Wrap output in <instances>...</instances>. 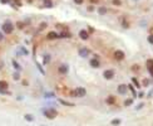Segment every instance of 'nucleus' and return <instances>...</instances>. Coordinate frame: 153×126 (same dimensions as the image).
Here are the masks:
<instances>
[{"label":"nucleus","instance_id":"393cba45","mask_svg":"<svg viewBox=\"0 0 153 126\" xmlns=\"http://www.w3.org/2000/svg\"><path fill=\"white\" fill-rule=\"evenodd\" d=\"M92 3H98V0H90Z\"/></svg>","mask_w":153,"mask_h":126},{"label":"nucleus","instance_id":"f03ea898","mask_svg":"<svg viewBox=\"0 0 153 126\" xmlns=\"http://www.w3.org/2000/svg\"><path fill=\"white\" fill-rule=\"evenodd\" d=\"M85 95H87V91H85V88H83V87H77L74 90V96L75 97H84Z\"/></svg>","mask_w":153,"mask_h":126},{"label":"nucleus","instance_id":"20e7f679","mask_svg":"<svg viewBox=\"0 0 153 126\" xmlns=\"http://www.w3.org/2000/svg\"><path fill=\"white\" fill-rule=\"evenodd\" d=\"M8 86H9V83L6 82V81H0V92L1 93H6L8 91Z\"/></svg>","mask_w":153,"mask_h":126},{"label":"nucleus","instance_id":"412c9836","mask_svg":"<svg viewBox=\"0 0 153 126\" xmlns=\"http://www.w3.org/2000/svg\"><path fill=\"white\" fill-rule=\"evenodd\" d=\"M148 42H149L151 44H153V35H149V37H148Z\"/></svg>","mask_w":153,"mask_h":126},{"label":"nucleus","instance_id":"2eb2a0df","mask_svg":"<svg viewBox=\"0 0 153 126\" xmlns=\"http://www.w3.org/2000/svg\"><path fill=\"white\" fill-rule=\"evenodd\" d=\"M112 3H113V5H115V6H121V5H122V1H121V0H112Z\"/></svg>","mask_w":153,"mask_h":126},{"label":"nucleus","instance_id":"5701e85b","mask_svg":"<svg viewBox=\"0 0 153 126\" xmlns=\"http://www.w3.org/2000/svg\"><path fill=\"white\" fill-rule=\"evenodd\" d=\"M49 61H50V57H49V56H47V57L44 58V62H45V63H48Z\"/></svg>","mask_w":153,"mask_h":126},{"label":"nucleus","instance_id":"aec40b11","mask_svg":"<svg viewBox=\"0 0 153 126\" xmlns=\"http://www.w3.org/2000/svg\"><path fill=\"white\" fill-rule=\"evenodd\" d=\"M60 102L63 103V105H67V106H73L72 103H68V102H65V101H63V100H60Z\"/></svg>","mask_w":153,"mask_h":126},{"label":"nucleus","instance_id":"4be33fe9","mask_svg":"<svg viewBox=\"0 0 153 126\" xmlns=\"http://www.w3.org/2000/svg\"><path fill=\"white\" fill-rule=\"evenodd\" d=\"M83 1H84V0H74V3H77V4H79V5L83 4Z\"/></svg>","mask_w":153,"mask_h":126},{"label":"nucleus","instance_id":"a878e982","mask_svg":"<svg viewBox=\"0 0 153 126\" xmlns=\"http://www.w3.org/2000/svg\"><path fill=\"white\" fill-rule=\"evenodd\" d=\"M1 1H3V3H5V1H10V0H1Z\"/></svg>","mask_w":153,"mask_h":126},{"label":"nucleus","instance_id":"f8f14e48","mask_svg":"<svg viewBox=\"0 0 153 126\" xmlns=\"http://www.w3.org/2000/svg\"><path fill=\"white\" fill-rule=\"evenodd\" d=\"M90 66H92L93 68H98L99 67V61H98V59H92V61H90Z\"/></svg>","mask_w":153,"mask_h":126},{"label":"nucleus","instance_id":"f3484780","mask_svg":"<svg viewBox=\"0 0 153 126\" xmlns=\"http://www.w3.org/2000/svg\"><path fill=\"white\" fill-rule=\"evenodd\" d=\"M99 13H100V15H103V14L107 13V10H105L104 8H99Z\"/></svg>","mask_w":153,"mask_h":126},{"label":"nucleus","instance_id":"dca6fc26","mask_svg":"<svg viewBox=\"0 0 153 126\" xmlns=\"http://www.w3.org/2000/svg\"><path fill=\"white\" fill-rule=\"evenodd\" d=\"M132 81H133V83L136 85V87H137V88H139V87H141V85H139V82L137 81V78H132Z\"/></svg>","mask_w":153,"mask_h":126},{"label":"nucleus","instance_id":"39448f33","mask_svg":"<svg viewBox=\"0 0 153 126\" xmlns=\"http://www.w3.org/2000/svg\"><path fill=\"white\" fill-rule=\"evenodd\" d=\"M103 76H104L105 79H112L113 76H114V71L113 69H107V71H104Z\"/></svg>","mask_w":153,"mask_h":126},{"label":"nucleus","instance_id":"9b49d317","mask_svg":"<svg viewBox=\"0 0 153 126\" xmlns=\"http://www.w3.org/2000/svg\"><path fill=\"white\" fill-rule=\"evenodd\" d=\"M79 54H81L82 57H87V56L89 54V50L87 49V48H82L81 50H79Z\"/></svg>","mask_w":153,"mask_h":126},{"label":"nucleus","instance_id":"9d476101","mask_svg":"<svg viewBox=\"0 0 153 126\" xmlns=\"http://www.w3.org/2000/svg\"><path fill=\"white\" fill-rule=\"evenodd\" d=\"M79 35H81L82 39H88L89 38V33L87 32V30H81V32H79Z\"/></svg>","mask_w":153,"mask_h":126},{"label":"nucleus","instance_id":"4468645a","mask_svg":"<svg viewBox=\"0 0 153 126\" xmlns=\"http://www.w3.org/2000/svg\"><path fill=\"white\" fill-rule=\"evenodd\" d=\"M107 103H109V105H114L115 103V97L114 96H109V97L107 98Z\"/></svg>","mask_w":153,"mask_h":126},{"label":"nucleus","instance_id":"1a4fd4ad","mask_svg":"<svg viewBox=\"0 0 153 126\" xmlns=\"http://www.w3.org/2000/svg\"><path fill=\"white\" fill-rule=\"evenodd\" d=\"M147 66H148V71L151 73V76L153 77V59H149V61H147Z\"/></svg>","mask_w":153,"mask_h":126},{"label":"nucleus","instance_id":"7ed1b4c3","mask_svg":"<svg viewBox=\"0 0 153 126\" xmlns=\"http://www.w3.org/2000/svg\"><path fill=\"white\" fill-rule=\"evenodd\" d=\"M3 30L6 33V34H11L13 33V30H14V25L11 24V23H4V25H3Z\"/></svg>","mask_w":153,"mask_h":126},{"label":"nucleus","instance_id":"0eeeda50","mask_svg":"<svg viewBox=\"0 0 153 126\" xmlns=\"http://www.w3.org/2000/svg\"><path fill=\"white\" fill-rule=\"evenodd\" d=\"M114 58L118 59V61H122V59H124V53H123L122 50H115L114 52Z\"/></svg>","mask_w":153,"mask_h":126},{"label":"nucleus","instance_id":"bb28decb","mask_svg":"<svg viewBox=\"0 0 153 126\" xmlns=\"http://www.w3.org/2000/svg\"><path fill=\"white\" fill-rule=\"evenodd\" d=\"M3 39V35H1V33H0V40H1Z\"/></svg>","mask_w":153,"mask_h":126},{"label":"nucleus","instance_id":"6e6552de","mask_svg":"<svg viewBox=\"0 0 153 126\" xmlns=\"http://www.w3.org/2000/svg\"><path fill=\"white\" fill-rule=\"evenodd\" d=\"M118 93L126 95L127 93V85H119L118 86Z\"/></svg>","mask_w":153,"mask_h":126},{"label":"nucleus","instance_id":"423d86ee","mask_svg":"<svg viewBox=\"0 0 153 126\" xmlns=\"http://www.w3.org/2000/svg\"><path fill=\"white\" fill-rule=\"evenodd\" d=\"M58 71H59V73L60 75H67L68 73V71H69V67L67 64H62V66H59V68H58Z\"/></svg>","mask_w":153,"mask_h":126},{"label":"nucleus","instance_id":"ddd939ff","mask_svg":"<svg viewBox=\"0 0 153 126\" xmlns=\"http://www.w3.org/2000/svg\"><path fill=\"white\" fill-rule=\"evenodd\" d=\"M58 37H59V35H58L56 33H54V32H50V33L47 35V38H48V39H56Z\"/></svg>","mask_w":153,"mask_h":126},{"label":"nucleus","instance_id":"f257e3e1","mask_svg":"<svg viewBox=\"0 0 153 126\" xmlns=\"http://www.w3.org/2000/svg\"><path fill=\"white\" fill-rule=\"evenodd\" d=\"M44 115H45V117H48V118H55L56 117V115H58V112L55 110H53V108H48V110H44Z\"/></svg>","mask_w":153,"mask_h":126},{"label":"nucleus","instance_id":"b1692460","mask_svg":"<svg viewBox=\"0 0 153 126\" xmlns=\"http://www.w3.org/2000/svg\"><path fill=\"white\" fill-rule=\"evenodd\" d=\"M130 103H132V100H128V101H126V106H127V105H130Z\"/></svg>","mask_w":153,"mask_h":126},{"label":"nucleus","instance_id":"6ab92c4d","mask_svg":"<svg viewBox=\"0 0 153 126\" xmlns=\"http://www.w3.org/2000/svg\"><path fill=\"white\" fill-rule=\"evenodd\" d=\"M25 120H29V121H32V120H33L32 115H26V116H25Z\"/></svg>","mask_w":153,"mask_h":126},{"label":"nucleus","instance_id":"a211bd4d","mask_svg":"<svg viewBox=\"0 0 153 126\" xmlns=\"http://www.w3.org/2000/svg\"><path fill=\"white\" fill-rule=\"evenodd\" d=\"M121 124V120H118V118H117V120H113L112 121V125H119Z\"/></svg>","mask_w":153,"mask_h":126}]
</instances>
